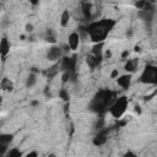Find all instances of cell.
I'll use <instances>...</instances> for the list:
<instances>
[{
	"label": "cell",
	"instance_id": "6da1fadb",
	"mask_svg": "<svg viewBox=\"0 0 157 157\" xmlns=\"http://www.w3.org/2000/svg\"><path fill=\"white\" fill-rule=\"evenodd\" d=\"M114 25H115V22L113 20L104 18V20H99V21L90 23L86 27V31H87V34L90 36L92 42L102 43Z\"/></svg>",
	"mask_w": 157,
	"mask_h": 157
},
{
	"label": "cell",
	"instance_id": "7a4b0ae2",
	"mask_svg": "<svg viewBox=\"0 0 157 157\" xmlns=\"http://www.w3.org/2000/svg\"><path fill=\"white\" fill-rule=\"evenodd\" d=\"M110 99H112V92L108 91V90H101L93 97V99L90 104V108L93 112H97V113L104 112L105 108L109 105Z\"/></svg>",
	"mask_w": 157,
	"mask_h": 157
},
{
	"label": "cell",
	"instance_id": "3957f363",
	"mask_svg": "<svg viewBox=\"0 0 157 157\" xmlns=\"http://www.w3.org/2000/svg\"><path fill=\"white\" fill-rule=\"evenodd\" d=\"M128 98L126 97H119L118 99H115L114 101V103L113 104H110L109 105V112H110V114L114 117V118H120L124 113H125V110H126V108H128Z\"/></svg>",
	"mask_w": 157,
	"mask_h": 157
},
{
	"label": "cell",
	"instance_id": "277c9868",
	"mask_svg": "<svg viewBox=\"0 0 157 157\" xmlns=\"http://www.w3.org/2000/svg\"><path fill=\"white\" fill-rule=\"evenodd\" d=\"M142 83H156L157 82V67L153 65H147L140 76Z\"/></svg>",
	"mask_w": 157,
	"mask_h": 157
},
{
	"label": "cell",
	"instance_id": "5b68a950",
	"mask_svg": "<svg viewBox=\"0 0 157 157\" xmlns=\"http://www.w3.org/2000/svg\"><path fill=\"white\" fill-rule=\"evenodd\" d=\"M75 67H76V56H64L61 60V69L66 72L75 74Z\"/></svg>",
	"mask_w": 157,
	"mask_h": 157
},
{
	"label": "cell",
	"instance_id": "8992f818",
	"mask_svg": "<svg viewBox=\"0 0 157 157\" xmlns=\"http://www.w3.org/2000/svg\"><path fill=\"white\" fill-rule=\"evenodd\" d=\"M11 141H12L11 134H1L0 135V155H4L7 151V147Z\"/></svg>",
	"mask_w": 157,
	"mask_h": 157
},
{
	"label": "cell",
	"instance_id": "52a82bcc",
	"mask_svg": "<svg viewBox=\"0 0 157 157\" xmlns=\"http://www.w3.org/2000/svg\"><path fill=\"white\" fill-rule=\"evenodd\" d=\"M78 44H80V37L77 34V32H72L70 36H69V39H67V45L70 49L72 50H76L78 48Z\"/></svg>",
	"mask_w": 157,
	"mask_h": 157
},
{
	"label": "cell",
	"instance_id": "ba28073f",
	"mask_svg": "<svg viewBox=\"0 0 157 157\" xmlns=\"http://www.w3.org/2000/svg\"><path fill=\"white\" fill-rule=\"evenodd\" d=\"M107 142V130H99L93 137V144L96 146H101Z\"/></svg>",
	"mask_w": 157,
	"mask_h": 157
},
{
	"label": "cell",
	"instance_id": "9c48e42d",
	"mask_svg": "<svg viewBox=\"0 0 157 157\" xmlns=\"http://www.w3.org/2000/svg\"><path fill=\"white\" fill-rule=\"evenodd\" d=\"M60 55H61V49H60L59 47H56V45H53L52 48H49L48 54H47V58H48L49 60L54 61V60L59 59Z\"/></svg>",
	"mask_w": 157,
	"mask_h": 157
},
{
	"label": "cell",
	"instance_id": "30bf717a",
	"mask_svg": "<svg viewBox=\"0 0 157 157\" xmlns=\"http://www.w3.org/2000/svg\"><path fill=\"white\" fill-rule=\"evenodd\" d=\"M117 82L120 87H123L124 90H128L131 82V75H123L119 78H117Z\"/></svg>",
	"mask_w": 157,
	"mask_h": 157
},
{
	"label": "cell",
	"instance_id": "8fae6325",
	"mask_svg": "<svg viewBox=\"0 0 157 157\" xmlns=\"http://www.w3.org/2000/svg\"><path fill=\"white\" fill-rule=\"evenodd\" d=\"M9 52H10V43H9L7 38L4 37L0 40V55L1 56H5V55H7Z\"/></svg>",
	"mask_w": 157,
	"mask_h": 157
},
{
	"label": "cell",
	"instance_id": "7c38bea8",
	"mask_svg": "<svg viewBox=\"0 0 157 157\" xmlns=\"http://www.w3.org/2000/svg\"><path fill=\"white\" fill-rule=\"evenodd\" d=\"M102 48H103V42L102 43H97L93 48H92V55L93 56H96V58H98V59H103V56H102Z\"/></svg>",
	"mask_w": 157,
	"mask_h": 157
},
{
	"label": "cell",
	"instance_id": "4fadbf2b",
	"mask_svg": "<svg viewBox=\"0 0 157 157\" xmlns=\"http://www.w3.org/2000/svg\"><path fill=\"white\" fill-rule=\"evenodd\" d=\"M81 7H82V12H83V16L86 18H91V9H92V4L90 2H82L81 4Z\"/></svg>",
	"mask_w": 157,
	"mask_h": 157
},
{
	"label": "cell",
	"instance_id": "5bb4252c",
	"mask_svg": "<svg viewBox=\"0 0 157 157\" xmlns=\"http://www.w3.org/2000/svg\"><path fill=\"white\" fill-rule=\"evenodd\" d=\"M86 61H87V64H88L91 67H96V66L99 65V63H101L102 60L98 59V58H96V56H93V55L91 54V55H88V56L86 58Z\"/></svg>",
	"mask_w": 157,
	"mask_h": 157
},
{
	"label": "cell",
	"instance_id": "9a60e30c",
	"mask_svg": "<svg viewBox=\"0 0 157 157\" xmlns=\"http://www.w3.org/2000/svg\"><path fill=\"white\" fill-rule=\"evenodd\" d=\"M136 66H137V60L136 59H130L125 64V70L129 71V72H132V71L136 70Z\"/></svg>",
	"mask_w": 157,
	"mask_h": 157
},
{
	"label": "cell",
	"instance_id": "2e32d148",
	"mask_svg": "<svg viewBox=\"0 0 157 157\" xmlns=\"http://www.w3.org/2000/svg\"><path fill=\"white\" fill-rule=\"evenodd\" d=\"M69 21H70V12L67 10H64L63 13H61V16H60V25L63 27H65V26H67Z\"/></svg>",
	"mask_w": 157,
	"mask_h": 157
},
{
	"label": "cell",
	"instance_id": "e0dca14e",
	"mask_svg": "<svg viewBox=\"0 0 157 157\" xmlns=\"http://www.w3.org/2000/svg\"><path fill=\"white\" fill-rule=\"evenodd\" d=\"M0 86L5 91H11L12 90V82L9 78H2V81L0 82Z\"/></svg>",
	"mask_w": 157,
	"mask_h": 157
},
{
	"label": "cell",
	"instance_id": "ac0fdd59",
	"mask_svg": "<svg viewBox=\"0 0 157 157\" xmlns=\"http://www.w3.org/2000/svg\"><path fill=\"white\" fill-rule=\"evenodd\" d=\"M36 81H37V76H36V74L31 72V74L27 76V80H26V86H27V87H32V86L36 83Z\"/></svg>",
	"mask_w": 157,
	"mask_h": 157
},
{
	"label": "cell",
	"instance_id": "d6986e66",
	"mask_svg": "<svg viewBox=\"0 0 157 157\" xmlns=\"http://www.w3.org/2000/svg\"><path fill=\"white\" fill-rule=\"evenodd\" d=\"M6 157H22V152L18 148H11L10 151H7Z\"/></svg>",
	"mask_w": 157,
	"mask_h": 157
},
{
	"label": "cell",
	"instance_id": "ffe728a7",
	"mask_svg": "<svg viewBox=\"0 0 157 157\" xmlns=\"http://www.w3.org/2000/svg\"><path fill=\"white\" fill-rule=\"evenodd\" d=\"M59 97H60L63 101L67 102V101H69V93H67V91H66V90H61V91L59 92Z\"/></svg>",
	"mask_w": 157,
	"mask_h": 157
},
{
	"label": "cell",
	"instance_id": "44dd1931",
	"mask_svg": "<svg viewBox=\"0 0 157 157\" xmlns=\"http://www.w3.org/2000/svg\"><path fill=\"white\" fill-rule=\"evenodd\" d=\"M146 4H147L146 1H136V2H135V6H136L139 10H144L145 6H146Z\"/></svg>",
	"mask_w": 157,
	"mask_h": 157
},
{
	"label": "cell",
	"instance_id": "7402d4cb",
	"mask_svg": "<svg viewBox=\"0 0 157 157\" xmlns=\"http://www.w3.org/2000/svg\"><path fill=\"white\" fill-rule=\"evenodd\" d=\"M118 75H119V72H118V70H117V69H114V70L110 72V77H112V78H117V77H118Z\"/></svg>",
	"mask_w": 157,
	"mask_h": 157
},
{
	"label": "cell",
	"instance_id": "603a6c76",
	"mask_svg": "<svg viewBox=\"0 0 157 157\" xmlns=\"http://www.w3.org/2000/svg\"><path fill=\"white\" fill-rule=\"evenodd\" d=\"M124 157H137V156H136L134 152H131V151H128V152L124 155Z\"/></svg>",
	"mask_w": 157,
	"mask_h": 157
},
{
	"label": "cell",
	"instance_id": "cb8c5ba5",
	"mask_svg": "<svg viewBox=\"0 0 157 157\" xmlns=\"http://www.w3.org/2000/svg\"><path fill=\"white\" fill-rule=\"evenodd\" d=\"M25 157H38V155H37V152H36V151H32V152L27 153Z\"/></svg>",
	"mask_w": 157,
	"mask_h": 157
},
{
	"label": "cell",
	"instance_id": "d4e9b609",
	"mask_svg": "<svg viewBox=\"0 0 157 157\" xmlns=\"http://www.w3.org/2000/svg\"><path fill=\"white\" fill-rule=\"evenodd\" d=\"M26 31H27V32H32V31H33V26H32L31 23H27V25H26Z\"/></svg>",
	"mask_w": 157,
	"mask_h": 157
},
{
	"label": "cell",
	"instance_id": "484cf974",
	"mask_svg": "<svg viewBox=\"0 0 157 157\" xmlns=\"http://www.w3.org/2000/svg\"><path fill=\"white\" fill-rule=\"evenodd\" d=\"M110 56H112V52H110V50H107V52L104 53V58H105V59H109Z\"/></svg>",
	"mask_w": 157,
	"mask_h": 157
},
{
	"label": "cell",
	"instance_id": "4316f807",
	"mask_svg": "<svg viewBox=\"0 0 157 157\" xmlns=\"http://www.w3.org/2000/svg\"><path fill=\"white\" fill-rule=\"evenodd\" d=\"M128 56H129V52H128V50H124V52L121 53V58L125 59V58H128Z\"/></svg>",
	"mask_w": 157,
	"mask_h": 157
},
{
	"label": "cell",
	"instance_id": "83f0119b",
	"mask_svg": "<svg viewBox=\"0 0 157 157\" xmlns=\"http://www.w3.org/2000/svg\"><path fill=\"white\" fill-rule=\"evenodd\" d=\"M135 112H136L137 114H140V113H141V109H140V107H139V105H136V107H135Z\"/></svg>",
	"mask_w": 157,
	"mask_h": 157
},
{
	"label": "cell",
	"instance_id": "f1b7e54d",
	"mask_svg": "<svg viewBox=\"0 0 157 157\" xmlns=\"http://www.w3.org/2000/svg\"><path fill=\"white\" fill-rule=\"evenodd\" d=\"M31 104H32V105H37V104H38V101H33Z\"/></svg>",
	"mask_w": 157,
	"mask_h": 157
},
{
	"label": "cell",
	"instance_id": "f546056e",
	"mask_svg": "<svg viewBox=\"0 0 157 157\" xmlns=\"http://www.w3.org/2000/svg\"><path fill=\"white\" fill-rule=\"evenodd\" d=\"M49 157H55V155H49Z\"/></svg>",
	"mask_w": 157,
	"mask_h": 157
}]
</instances>
